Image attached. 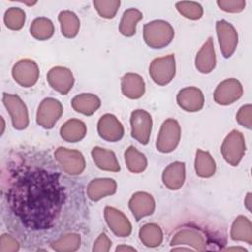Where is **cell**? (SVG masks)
Wrapping results in <instances>:
<instances>
[{"mask_svg": "<svg viewBox=\"0 0 252 252\" xmlns=\"http://www.w3.org/2000/svg\"><path fill=\"white\" fill-rule=\"evenodd\" d=\"M6 198L15 216L32 230L50 228L65 202L59 173L39 167H27L16 173Z\"/></svg>", "mask_w": 252, "mask_h": 252, "instance_id": "obj_1", "label": "cell"}, {"mask_svg": "<svg viewBox=\"0 0 252 252\" xmlns=\"http://www.w3.org/2000/svg\"><path fill=\"white\" fill-rule=\"evenodd\" d=\"M174 36L172 26L163 20H155L144 25L143 37L148 46L158 49L168 45Z\"/></svg>", "mask_w": 252, "mask_h": 252, "instance_id": "obj_2", "label": "cell"}, {"mask_svg": "<svg viewBox=\"0 0 252 252\" xmlns=\"http://www.w3.org/2000/svg\"><path fill=\"white\" fill-rule=\"evenodd\" d=\"M246 147L244 136L237 130H232L224 138L220 151L224 160L232 165L237 166L244 156Z\"/></svg>", "mask_w": 252, "mask_h": 252, "instance_id": "obj_3", "label": "cell"}, {"mask_svg": "<svg viewBox=\"0 0 252 252\" xmlns=\"http://www.w3.org/2000/svg\"><path fill=\"white\" fill-rule=\"evenodd\" d=\"M181 137V128L179 123L173 119H166L160 127L156 147L160 153H170L176 149Z\"/></svg>", "mask_w": 252, "mask_h": 252, "instance_id": "obj_4", "label": "cell"}, {"mask_svg": "<svg viewBox=\"0 0 252 252\" xmlns=\"http://www.w3.org/2000/svg\"><path fill=\"white\" fill-rule=\"evenodd\" d=\"M175 71L176 66L174 54H168L166 56L154 59L149 68L151 78L159 86H165L170 83L175 76Z\"/></svg>", "mask_w": 252, "mask_h": 252, "instance_id": "obj_5", "label": "cell"}, {"mask_svg": "<svg viewBox=\"0 0 252 252\" xmlns=\"http://www.w3.org/2000/svg\"><path fill=\"white\" fill-rule=\"evenodd\" d=\"M54 157L63 171L69 175H79L85 170V158L77 150L59 147L56 149Z\"/></svg>", "mask_w": 252, "mask_h": 252, "instance_id": "obj_6", "label": "cell"}, {"mask_svg": "<svg viewBox=\"0 0 252 252\" xmlns=\"http://www.w3.org/2000/svg\"><path fill=\"white\" fill-rule=\"evenodd\" d=\"M3 103L10 113L13 127L17 130H23L29 125V113L25 102L18 94H3Z\"/></svg>", "mask_w": 252, "mask_h": 252, "instance_id": "obj_7", "label": "cell"}, {"mask_svg": "<svg viewBox=\"0 0 252 252\" xmlns=\"http://www.w3.org/2000/svg\"><path fill=\"white\" fill-rule=\"evenodd\" d=\"M63 106L58 99L44 98L36 111V123L44 129H51L61 117Z\"/></svg>", "mask_w": 252, "mask_h": 252, "instance_id": "obj_8", "label": "cell"}, {"mask_svg": "<svg viewBox=\"0 0 252 252\" xmlns=\"http://www.w3.org/2000/svg\"><path fill=\"white\" fill-rule=\"evenodd\" d=\"M131 136L141 143L147 145L150 140L153 120L149 112L144 109H136L131 113Z\"/></svg>", "mask_w": 252, "mask_h": 252, "instance_id": "obj_9", "label": "cell"}, {"mask_svg": "<svg viewBox=\"0 0 252 252\" xmlns=\"http://www.w3.org/2000/svg\"><path fill=\"white\" fill-rule=\"evenodd\" d=\"M216 30L220 51L224 58H229L237 47V32L235 28L225 20L218 21L216 23Z\"/></svg>", "mask_w": 252, "mask_h": 252, "instance_id": "obj_10", "label": "cell"}, {"mask_svg": "<svg viewBox=\"0 0 252 252\" xmlns=\"http://www.w3.org/2000/svg\"><path fill=\"white\" fill-rule=\"evenodd\" d=\"M12 76L20 86L30 88L37 82L39 69L35 61L32 59H22L13 66Z\"/></svg>", "mask_w": 252, "mask_h": 252, "instance_id": "obj_11", "label": "cell"}, {"mask_svg": "<svg viewBox=\"0 0 252 252\" xmlns=\"http://www.w3.org/2000/svg\"><path fill=\"white\" fill-rule=\"evenodd\" d=\"M242 94L243 88L241 83L234 78H229L218 85L214 92V99L218 104L228 105L239 99Z\"/></svg>", "mask_w": 252, "mask_h": 252, "instance_id": "obj_12", "label": "cell"}, {"mask_svg": "<svg viewBox=\"0 0 252 252\" xmlns=\"http://www.w3.org/2000/svg\"><path fill=\"white\" fill-rule=\"evenodd\" d=\"M207 244L205 234L196 227H183L177 230L170 241L171 246L188 245L197 251L206 250Z\"/></svg>", "mask_w": 252, "mask_h": 252, "instance_id": "obj_13", "label": "cell"}, {"mask_svg": "<svg viewBox=\"0 0 252 252\" xmlns=\"http://www.w3.org/2000/svg\"><path fill=\"white\" fill-rule=\"evenodd\" d=\"M97 132L100 138L107 142H117L123 138L124 128L115 115L106 113L97 122Z\"/></svg>", "mask_w": 252, "mask_h": 252, "instance_id": "obj_14", "label": "cell"}, {"mask_svg": "<svg viewBox=\"0 0 252 252\" xmlns=\"http://www.w3.org/2000/svg\"><path fill=\"white\" fill-rule=\"evenodd\" d=\"M104 219L107 225L116 236L127 237L131 234L132 225L128 218L121 211L106 206L104 208Z\"/></svg>", "mask_w": 252, "mask_h": 252, "instance_id": "obj_15", "label": "cell"}, {"mask_svg": "<svg viewBox=\"0 0 252 252\" xmlns=\"http://www.w3.org/2000/svg\"><path fill=\"white\" fill-rule=\"evenodd\" d=\"M47 82L53 90L61 94H67L74 85V76L70 69L56 66L48 71Z\"/></svg>", "mask_w": 252, "mask_h": 252, "instance_id": "obj_16", "label": "cell"}, {"mask_svg": "<svg viewBox=\"0 0 252 252\" xmlns=\"http://www.w3.org/2000/svg\"><path fill=\"white\" fill-rule=\"evenodd\" d=\"M176 101L183 110L196 112L203 108L205 98L200 89L196 87H186L178 92Z\"/></svg>", "mask_w": 252, "mask_h": 252, "instance_id": "obj_17", "label": "cell"}, {"mask_svg": "<svg viewBox=\"0 0 252 252\" xmlns=\"http://www.w3.org/2000/svg\"><path fill=\"white\" fill-rule=\"evenodd\" d=\"M155 208V199L147 192H136L129 200V209L137 221L144 217L152 215Z\"/></svg>", "mask_w": 252, "mask_h": 252, "instance_id": "obj_18", "label": "cell"}, {"mask_svg": "<svg viewBox=\"0 0 252 252\" xmlns=\"http://www.w3.org/2000/svg\"><path fill=\"white\" fill-rule=\"evenodd\" d=\"M216 53L213 38L209 37L197 52L195 57V66L200 73L209 74L216 67Z\"/></svg>", "mask_w": 252, "mask_h": 252, "instance_id": "obj_19", "label": "cell"}, {"mask_svg": "<svg viewBox=\"0 0 252 252\" xmlns=\"http://www.w3.org/2000/svg\"><path fill=\"white\" fill-rule=\"evenodd\" d=\"M116 188V181L112 178H95L88 184L87 195L92 201L96 202L106 196L113 195Z\"/></svg>", "mask_w": 252, "mask_h": 252, "instance_id": "obj_20", "label": "cell"}, {"mask_svg": "<svg viewBox=\"0 0 252 252\" xmlns=\"http://www.w3.org/2000/svg\"><path fill=\"white\" fill-rule=\"evenodd\" d=\"M185 181V163L174 161L168 164L162 172V182L170 190H178Z\"/></svg>", "mask_w": 252, "mask_h": 252, "instance_id": "obj_21", "label": "cell"}, {"mask_svg": "<svg viewBox=\"0 0 252 252\" xmlns=\"http://www.w3.org/2000/svg\"><path fill=\"white\" fill-rule=\"evenodd\" d=\"M121 91L126 97L138 99L145 93V82L140 75L127 73L121 79Z\"/></svg>", "mask_w": 252, "mask_h": 252, "instance_id": "obj_22", "label": "cell"}, {"mask_svg": "<svg viewBox=\"0 0 252 252\" xmlns=\"http://www.w3.org/2000/svg\"><path fill=\"white\" fill-rule=\"evenodd\" d=\"M92 157L95 165L99 169L112 172H118L120 170L116 156L110 150H106L100 147H94L92 150Z\"/></svg>", "mask_w": 252, "mask_h": 252, "instance_id": "obj_23", "label": "cell"}, {"mask_svg": "<svg viewBox=\"0 0 252 252\" xmlns=\"http://www.w3.org/2000/svg\"><path fill=\"white\" fill-rule=\"evenodd\" d=\"M99 97L94 94H80L73 97L71 105L79 113L90 116L94 114L100 106Z\"/></svg>", "mask_w": 252, "mask_h": 252, "instance_id": "obj_24", "label": "cell"}, {"mask_svg": "<svg viewBox=\"0 0 252 252\" xmlns=\"http://www.w3.org/2000/svg\"><path fill=\"white\" fill-rule=\"evenodd\" d=\"M87 134L86 124L79 119L72 118L66 121L60 128L61 138L69 143H76L85 138Z\"/></svg>", "mask_w": 252, "mask_h": 252, "instance_id": "obj_25", "label": "cell"}, {"mask_svg": "<svg viewBox=\"0 0 252 252\" xmlns=\"http://www.w3.org/2000/svg\"><path fill=\"white\" fill-rule=\"evenodd\" d=\"M195 170L198 176L203 178L211 177L216 172V162L211 154L198 149L195 157Z\"/></svg>", "mask_w": 252, "mask_h": 252, "instance_id": "obj_26", "label": "cell"}, {"mask_svg": "<svg viewBox=\"0 0 252 252\" xmlns=\"http://www.w3.org/2000/svg\"><path fill=\"white\" fill-rule=\"evenodd\" d=\"M230 236L232 240L252 244V224L249 219L244 216H238L231 225Z\"/></svg>", "mask_w": 252, "mask_h": 252, "instance_id": "obj_27", "label": "cell"}, {"mask_svg": "<svg viewBox=\"0 0 252 252\" xmlns=\"http://www.w3.org/2000/svg\"><path fill=\"white\" fill-rule=\"evenodd\" d=\"M139 237L142 243L147 247H158L163 239L162 230L157 223H146L139 231Z\"/></svg>", "mask_w": 252, "mask_h": 252, "instance_id": "obj_28", "label": "cell"}, {"mask_svg": "<svg viewBox=\"0 0 252 252\" xmlns=\"http://www.w3.org/2000/svg\"><path fill=\"white\" fill-rule=\"evenodd\" d=\"M58 21L61 27L62 34L67 38L75 37L80 29V20L72 11H62L58 15Z\"/></svg>", "mask_w": 252, "mask_h": 252, "instance_id": "obj_29", "label": "cell"}, {"mask_svg": "<svg viewBox=\"0 0 252 252\" xmlns=\"http://www.w3.org/2000/svg\"><path fill=\"white\" fill-rule=\"evenodd\" d=\"M30 32L37 40H47L54 33V25L48 18H35L30 27Z\"/></svg>", "mask_w": 252, "mask_h": 252, "instance_id": "obj_30", "label": "cell"}, {"mask_svg": "<svg viewBox=\"0 0 252 252\" xmlns=\"http://www.w3.org/2000/svg\"><path fill=\"white\" fill-rule=\"evenodd\" d=\"M143 14L135 8L127 9L121 18L119 24V32L124 36L130 37L136 33L137 23L142 20Z\"/></svg>", "mask_w": 252, "mask_h": 252, "instance_id": "obj_31", "label": "cell"}, {"mask_svg": "<svg viewBox=\"0 0 252 252\" xmlns=\"http://www.w3.org/2000/svg\"><path fill=\"white\" fill-rule=\"evenodd\" d=\"M125 162L128 169L133 173H140L143 172L147 165L148 160L146 156L139 152L134 146H130L124 153Z\"/></svg>", "mask_w": 252, "mask_h": 252, "instance_id": "obj_32", "label": "cell"}, {"mask_svg": "<svg viewBox=\"0 0 252 252\" xmlns=\"http://www.w3.org/2000/svg\"><path fill=\"white\" fill-rule=\"evenodd\" d=\"M81 236L78 233H67L51 243V248L58 252H73L79 249Z\"/></svg>", "mask_w": 252, "mask_h": 252, "instance_id": "obj_33", "label": "cell"}, {"mask_svg": "<svg viewBox=\"0 0 252 252\" xmlns=\"http://www.w3.org/2000/svg\"><path fill=\"white\" fill-rule=\"evenodd\" d=\"M26 21V14L23 9L18 7L9 8L4 14V23L6 27L13 31L21 30Z\"/></svg>", "mask_w": 252, "mask_h": 252, "instance_id": "obj_34", "label": "cell"}, {"mask_svg": "<svg viewBox=\"0 0 252 252\" xmlns=\"http://www.w3.org/2000/svg\"><path fill=\"white\" fill-rule=\"evenodd\" d=\"M175 6L177 11L187 19L199 20L203 16V7L197 2L180 1Z\"/></svg>", "mask_w": 252, "mask_h": 252, "instance_id": "obj_35", "label": "cell"}, {"mask_svg": "<svg viewBox=\"0 0 252 252\" xmlns=\"http://www.w3.org/2000/svg\"><path fill=\"white\" fill-rule=\"evenodd\" d=\"M98 15L104 19H112L116 15L120 1L119 0H94L93 2Z\"/></svg>", "mask_w": 252, "mask_h": 252, "instance_id": "obj_36", "label": "cell"}, {"mask_svg": "<svg viewBox=\"0 0 252 252\" xmlns=\"http://www.w3.org/2000/svg\"><path fill=\"white\" fill-rule=\"evenodd\" d=\"M218 6L227 13H239L244 10L246 2L244 0H218Z\"/></svg>", "mask_w": 252, "mask_h": 252, "instance_id": "obj_37", "label": "cell"}, {"mask_svg": "<svg viewBox=\"0 0 252 252\" xmlns=\"http://www.w3.org/2000/svg\"><path fill=\"white\" fill-rule=\"evenodd\" d=\"M236 121L241 126L251 129L252 128V105L250 103L241 106L236 114Z\"/></svg>", "mask_w": 252, "mask_h": 252, "instance_id": "obj_38", "label": "cell"}, {"mask_svg": "<svg viewBox=\"0 0 252 252\" xmlns=\"http://www.w3.org/2000/svg\"><path fill=\"white\" fill-rule=\"evenodd\" d=\"M20 249V244L10 234H3L0 238V252H16Z\"/></svg>", "mask_w": 252, "mask_h": 252, "instance_id": "obj_39", "label": "cell"}, {"mask_svg": "<svg viewBox=\"0 0 252 252\" xmlns=\"http://www.w3.org/2000/svg\"><path fill=\"white\" fill-rule=\"evenodd\" d=\"M111 247V240L105 233H100L94 243V252H107Z\"/></svg>", "mask_w": 252, "mask_h": 252, "instance_id": "obj_40", "label": "cell"}, {"mask_svg": "<svg viewBox=\"0 0 252 252\" xmlns=\"http://www.w3.org/2000/svg\"><path fill=\"white\" fill-rule=\"evenodd\" d=\"M116 251H136V249L134 247H130V246H125V245H120L117 246Z\"/></svg>", "mask_w": 252, "mask_h": 252, "instance_id": "obj_41", "label": "cell"}, {"mask_svg": "<svg viewBox=\"0 0 252 252\" xmlns=\"http://www.w3.org/2000/svg\"><path fill=\"white\" fill-rule=\"evenodd\" d=\"M244 205L248 209V211H251V193H248L246 195V198L244 200Z\"/></svg>", "mask_w": 252, "mask_h": 252, "instance_id": "obj_42", "label": "cell"}, {"mask_svg": "<svg viewBox=\"0 0 252 252\" xmlns=\"http://www.w3.org/2000/svg\"><path fill=\"white\" fill-rule=\"evenodd\" d=\"M227 250H241V251H247L246 249L241 248V247H231V248H227Z\"/></svg>", "mask_w": 252, "mask_h": 252, "instance_id": "obj_43", "label": "cell"}, {"mask_svg": "<svg viewBox=\"0 0 252 252\" xmlns=\"http://www.w3.org/2000/svg\"><path fill=\"white\" fill-rule=\"evenodd\" d=\"M172 250H185V251H190L191 249H189V248H182V247H178V248H172Z\"/></svg>", "mask_w": 252, "mask_h": 252, "instance_id": "obj_44", "label": "cell"}, {"mask_svg": "<svg viewBox=\"0 0 252 252\" xmlns=\"http://www.w3.org/2000/svg\"><path fill=\"white\" fill-rule=\"evenodd\" d=\"M1 121H2V133H3V131H4V127H5V124H4V119H3V117H1Z\"/></svg>", "mask_w": 252, "mask_h": 252, "instance_id": "obj_45", "label": "cell"}]
</instances>
